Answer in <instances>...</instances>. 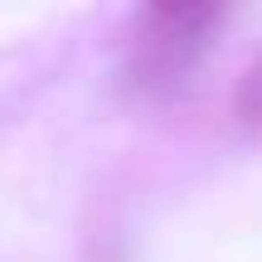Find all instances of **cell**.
Wrapping results in <instances>:
<instances>
[{
	"mask_svg": "<svg viewBox=\"0 0 262 262\" xmlns=\"http://www.w3.org/2000/svg\"><path fill=\"white\" fill-rule=\"evenodd\" d=\"M238 122H243L248 131H262V54L248 63L243 83H238Z\"/></svg>",
	"mask_w": 262,
	"mask_h": 262,
	"instance_id": "obj_1",
	"label": "cell"
}]
</instances>
